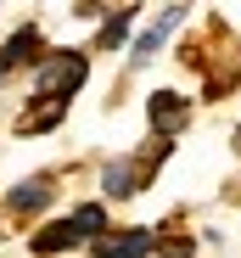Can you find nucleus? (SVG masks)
Here are the masks:
<instances>
[{
    "instance_id": "5",
    "label": "nucleus",
    "mask_w": 241,
    "mask_h": 258,
    "mask_svg": "<svg viewBox=\"0 0 241 258\" xmlns=\"http://www.w3.org/2000/svg\"><path fill=\"white\" fill-rule=\"evenodd\" d=\"M12 62H39V34H34V28L12 34V45H6V56H0V68H12Z\"/></svg>"
},
{
    "instance_id": "8",
    "label": "nucleus",
    "mask_w": 241,
    "mask_h": 258,
    "mask_svg": "<svg viewBox=\"0 0 241 258\" xmlns=\"http://www.w3.org/2000/svg\"><path fill=\"white\" fill-rule=\"evenodd\" d=\"M135 185H140V168L135 163H112L107 168V191L112 197H135Z\"/></svg>"
},
{
    "instance_id": "3",
    "label": "nucleus",
    "mask_w": 241,
    "mask_h": 258,
    "mask_svg": "<svg viewBox=\"0 0 241 258\" xmlns=\"http://www.w3.org/2000/svg\"><path fill=\"white\" fill-rule=\"evenodd\" d=\"M146 247H151V236H146V230H124L118 241L107 236L96 252H101V258H146Z\"/></svg>"
},
{
    "instance_id": "12",
    "label": "nucleus",
    "mask_w": 241,
    "mask_h": 258,
    "mask_svg": "<svg viewBox=\"0 0 241 258\" xmlns=\"http://www.w3.org/2000/svg\"><path fill=\"white\" fill-rule=\"evenodd\" d=\"M235 146H241V129H235Z\"/></svg>"
},
{
    "instance_id": "6",
    "label": "nucleus",
    "mask_w": 241,
    "mask_h": 258,
    "mask_svg": "<svg viewBox=\"0 0 241 258\" xmlns=\"http://www.w3.org/2000/svg\"><path fill=\"white\" fill-rule=\"evenodd\" d=\"M62 112H67V96H39V107L23 118V129H51Z\"/></svg>"
},
{
    "instance_id": "10",
    "label": "nucleus",
    "mask_w": 241,
    "mask_h": 258,
    "mask_svg": "<svg viewBox=\"0 0 241 258\" xmlns=\"http://www.w3.org/2000/svg\"><path fill=\"white\" fill-rule=\"evenodd\" d=\"M67 225H73V236H101V225H107V213H101V208L90 202V208H78V213H73Z\"/></svg>"
},
{
    "instance_id": "9",
    "label": "nucleus",
    "mask_w": 241,
    "mask_h": 258,
    "mask_svg": "<svg viewBox=\"0 0 241 258\" xmlns=\"http://www.w3.org/2000/svg\"><path fill=\"white\" fill-rule=\"evenodd\" d=\"M73 241H78V236H73V225H67V219H62V225H45V230L34 236V247H39V252H62V247H73Z\"/></svg>"
},
{
    "instance_id": "4",
    "label": "nucleus",
    "mask_w": 241,
    "mask_h": 258,
    "mask_svg": "<svg viewBox=\"0 0 241 258\" xmlns=\"http://www.w3.org/2000/svg\"><path fill=\"white\" fill-rule=\"evenodd\" d=\"M180 123H185V101H180V96H151V129L174 135Z\"/></svg>"
},
{
    "instance_id": "2",
    "label": "nucleus",
    "mask_w": 241,
    "mask_h": 258,
    "mask_svg": "<svg viewBox=\"0 0 241 258\" xmlns=\"http://www.w3.org/2000/svg\"><path fill=\"white\" fill-rule=\"evenodd\" d=\"M174 28H180V12H163V17H157V23L140 34V45H135V62H151L157 51H163V39H169Z\"/></svg>"
},
{
    "instance_id": "11",
    "label": "nucleus",
    "mask_w": 241,
    "mask_h": 258,
    "mask_svg": "<svg viewBox=\"0 0 241 258\" xmlns=\"http://www.w3.org/2000/svg\"><path fill=\"white\" fill-rule=\"evenodd\" d=\"M124 34H129V17L118 12V17H107V23H101V45H124Z\"/></svg>"
},
{
    "instance_id": "1",
    "label": "nucleus",
    "mask_w": 241,
    "mask_h": 258,
    "mask_svg": "<svg viewBox=\"0 0 241 258\" xmlns=\"http://www.w3.org/2000/svg\"><path fill=\"white\" fill-rule=\"evenodd\" d=\"M78 84H85V56H62V62H51V68H39V96H51V90L73 96Z\"/></svg>"
},
{
    "instance_id": "7",
    "label": "nucleus",
    "mask_w": 241,
    "mask_h": 258,
    "mask_svg": "<svg viewBox=\"0 0 241 258\" xmlns=\"http://www.w3.org/2000/svg\"><path fill=\"white\" fill-rule=\"evenodd\" d=\"M45 202H51V185H45V180H23V185L12 191V208H17V213H34V208H45Z\"/></svg>"
}]
</instances>
